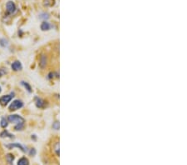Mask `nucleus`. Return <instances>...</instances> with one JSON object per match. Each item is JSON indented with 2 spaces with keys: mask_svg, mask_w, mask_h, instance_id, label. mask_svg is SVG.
Wrapping results in <instances>:
<instances>
[{
  "mask_svg": "<svg viewBox=\"0 0 187 165\" xmlns=\"http://www.w3.org/2000/svg\"><path fill=\"white\" fill-rule=\"evenodd\" d=\"M8 120H9L10 123H15V128L14 129L16 131H18V130H22L23 127H24V123H25V120L23 118H22L21 116L17 114H13V115H9V118H8Z\"/></svg>",
  "mask_w": 187,
  "mask_h": 165,
  "instance_id": "1",
  "label": "nucleus"
},
{
  "mask_svg": "<svg viewBox=\"0 0 187 165\" xmlns=\"http://www.w3.org/2000/svg\"><path fill=\"white\" fill-rule=\"evenodd\" d=\"M6 11H7V14L9 15H12V14H14L15 12L17 11V7H16V4H14L13 1H8L7 4H6Z\"/></svg>",
  "mask_w": 187,
  "mask_h": 165,
  "instance_id": "2",
  "label": "nucleus"
},
{
  "mask_svg": "<svg viewBox=\"0 0 187 165\" xmlns=\"http://www.w3.org/2000/svg\"><path fill=\"white\" fill-rule=\"evenodd\" d=\"M23 106V103L19 99H16L10 104L9 109V111H16V110L21 109Z\"/></svg>",
  "mask_w": 187,
  "mask_h": 165,
  "instance_id": "3",
  "label": "nucleus"
},
{
  "mask_svg": "<svg viewBox=\"0 0 187 165\" xmlns=\"http://www.w3.org/2000/svg\"><path fill=\"white\" fill-rule=\"evenodd\" d=\"M13 95H14V93H12L10 95H4V96H2L0 98V104L2 106L7 105L9 102L12 100L13 97H14Z\"/></svg>",
  "mask_w": 187,
  "mask_h": 165,
  "instance_id": "4",
  "label": "nucleus"
},
{
  "mask_svg": "<svg viewBox=\"0 0 187 165\" xmlns=\"http://www.w3.org/2000/svg\"><path fill=\"white\" fill-rule=\"evenodd\" d=\"M6 147L9 148H18L19 149H21L23 153H25L27 151V149H26L22 144H18V143H15V144H8V145H6Z\"/></svg>",
  "mask_w": 187,
  "mask_h": 165,
  "instance_id": "5",
  "label": "nucleus"
},
{
  "mask_svg": "<svg viewBox=\"0 0 187 165\" xmlns=\"http://www.w3.org/2000/svg\"><path fill=\"white\" fill-rule=\"evenodd\" d=\"M35 99H36V106H37V108H39V109L45 108L46 103H45L44 100H43L42 98H36Z\"/></svg>",
  "mask_w": 187,
  "mask_h": 165,
  "instance_id": "6",
  "label": "nucleus"
},
{
  "mask_svg": "<svg viewBox=\"0 0 187 165\" xmlns=\"http://www.w3.org/2000/svg\"><path fill=\"white\" fill-rule=\"evenodd\" d=\"M23 68V65L19 61H15L12 64V69L13 71H19Z\"/></svg>",
  "mask_w": 187,
  "mask_h": 165,
  "instance_id": "7",
  "label": "nucleus"
},
{
  "mask_svg": "<svg viewBox=\"0 0 187 165\" xmlns=\"http://www.w3.org/2000/svg\"><path fill=\"white\" fill-rule=\"evenodd\" d=\"M39 65L42 68H43L45 66H46V64H47V58L44 54H43L41 57H40V60H39Z\"/></svg>",
  "mask_w": 187,
  "mask_h": 165,
  "instance_id": "8",
  "label": "nucleus"
},
{
  "mask_svg": "<svg viewBox=\"0 0 187 165\" xmlns=\"http://www.w3.org/2000/svg\"><path fill=\"white\" fill-rule=\"evenodd\" d=\"M50 29H51V25H50L49 23H47L46 21L42 23V24H41V29L43 30V31H47V30H49Z\"/></svg>",
  "mask_w": 187,
  "mask_h": 165,
  "instance_id": "9",
  "label": "nucleus"
},
{
  "mask_svg": "<svg viewBox=\"0 0 187 165\" xmlns=\"http://www.w3.org/2000/svg\"><path fill=\"white\" fill-rule=\"evenodd\" d=\"M0 137H1V138H9V139H13V138H14L13 135H12L11 133H9L7 130H4V131L2 132V133H0Z\"/></svg>",
  "mask_w": 187,
  "mask_h": 165,
  "instance_id": "10",
  "label": "nucleus"
},
{
  "mask_svg": "<svg viewBox=\"0 0 187 165\" xmlns=\"http://www.w3.org/2000/svg\"><path fill=\"white\" fill-rule=\"evenodd\" d=\"M17 165H29V162H28V159L26 158L25 157H23L21 158L18 162H17Z\"/></svg>",
  "mask_w": 187,
  "mask_h": 165,
  "instance_id": "11",
  "label": "nucleus"
},
{
  "mask_svg": "<svg viewBox=\"0 0 187 165\" xmlns=\"http://www.w3.org/2000/svg\"><path fill=\"white\" fill-rule=\"evenodd\" d=\"M8 119H6L4 117H3L2 119H1V123H0V125H1V127L3 128H5L8 127Z\"/></svg>",
  "mask_w": 187,
  "mask_h": 165,
  "instance_id": "12",
  "label": "nucleus"
},
{
  "mask_svg": "<svg viewBox=\"0 0 187 165\" xmlns=\"http://www.w3.org/2000/svg\"><path fill=\"white\" fill-rule=\"evenodd\" d=\"M21 84L23 86H24V88H25L28 91V93H32V88H31V86H30L27 82H24V81H22L21 82Z\"/></svg>",
  "mask_w": 187,
  "mask_h": 165,
  "instance_id": "13",
  "label": "nucleus"
},
{
  "mask_svg": "<svg viewBox=\"0 0 187 165\" xmlns=\"http://www.w3.org/2000/svg\"><path fill=\"white\" fill-rule=\"evenodd\" d=\"M7 160L9 163V164L11 165L12 163H13V161L14 160V156H13V154H8L7 155Z\"/></svg>",
  "mask_w": 187,
  "mask_h": 165,
  "instance_id": "14",
  "label": "nucleus"
},
{
  "mask_svg": "<svg viewBox=\"0 0 187 165\" xmlns=\"http://www.w3.org/2000/svg\"><path fill=\"white\" fill-rule=\"evenodd\" d=\"M0 44L2 45L3 47H6V46H8V41L6 40V39H4V38H1L0 39Z\"/></svg>",
  "mask_w": 187,
  "mask_h": 165,
  "instance_id": "15",
  "label": "nucleus"
},
{
  "mask_svg": "<svg viewBox=\"0 0 187 165\" xmlns=\"http://www.w3.org/2000/svg\"><path fill=\"white\" fill-rule=\"evenodd\" d=\"M59 76V74L57 73H50L49 74H48V78H58Z\"/></svg>",
  "mask_w": 187,
  "mask_h": 165,
  "instance_id": "16",
  "label": "nucleus"
},
{
  "mask_svg": "<svg viewBox=\"0 0 187 165\" xmlns=\"http://www.w3.org/2000/svg\"><path fill=\"white\" fill-rule=\"evenodd\" d=\"M55 152L57 156H59V143H57L55 145Z\"/></svg>",
  "mask_w": 187,
  "mask_h": 165,
  "instance_id": "17",
  "label": "nucleus"
},
{
  "mask_svg": "<svg viewBox=\"0 0 187 165\" xmlns=\"http://www.w3.org/2000/svg\"><path fill=\"white\" fill-rule=\"evenodd\" d=\"M52 128L56 129V130H58L59 129V123L58 122H55V123L52 124Z\"/></svg>",
  "mask_w": 187,
  "mask_h": 165,
  "instance_id": "18",
  "label": "nucleus"
},
{
  "mask_svg": "<svg viewBox=\"0 0 187 165\" xmlns=\"http://www.w3.org/2000/svg\"><path fill=\"white\" fill-rule=\"evenodd\" d=\"M48 18H49V16H48V14H47V13H42V14L40 15V18H44V19L46 18V19H47Z\"/></svg>",
  "mask_w": 187,
  "mask_h": 165,
  "instance_id": "19",
  "label": "nucleus"
},
{
  "mask_svg": "<svg viewBox=\"0 0 187 165\" xmlns=\"http://www.w3.org/2000/svg\"><path fill=\"white\" fill-rule=\"evenodd\" d=\"M6 73H7V71L5 70L4 68H0V77H2Z\"/></svg>",
  "mask_w": 187,
  "mask_h": 165,
  "instance_id": "20",
  "label": "nucleus"
},
{
  "mask_svg": "<svg viewBox=\"0 0 187 165\" xmlns=\"http://www.w3.org/2000/svg\"><path fill=\"white\" fill-rule=\"evenodd\" d=\"M35 153H36V150L34 148H32L30 151V155H35Z\"/></svg>",
  "mask_w": 187,
  "mask_h": 165,
  "instance_id": "21",
  "label": "nucleus"
},
{
  "mask_svg": "<svg viewBox=\"0 0 187 165\" xmlns=\"http://www.w3.org/2000/svg\"><path fill=\"white\" fill-rule=\"evenodd\" d=\"M1 91H2V90H1V87H0V93H1Z\"/></svg>",
  "mask_w": 187,
  "mask_h": 165,
  "instance_id": "22",
  "label": "nucleus"
}]
</instances>
